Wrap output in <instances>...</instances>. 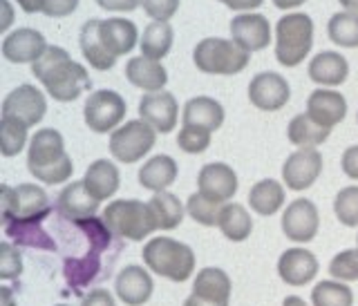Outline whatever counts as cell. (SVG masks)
I'll return each mask as SVG.
<instances>
[{"mask_svg":"<svg viewBox=\"0 0 358 306\" xmlns=\"http://www.w3.org/2000/svg\"><path fill=\"white\" fill-rule=\"evenodd\" d=\"M106 11H134L141 7V0H94Z\"/></svg>","mask_w":358,"mask_h":306,"instance_id":"obj_49","label":"cell"},{"mask_svg":"<svg viewBox=\"0 0 358 306\" xmlns=\"http://www.w3.org/2000/svg\"><path fill=\"white\" fill-rule=\"evenodd\" d=\"M0 3H3V7H5V20H3V25H0V29L7 31L9 25H11V9H9V3H7V0H0Z\"/></svg>","mask_w":358,"mask_h":306,"instance_id":"obj_55","label":"cell"},{"mask_svg":"<svg viewBox=\"0 0 358 306\" xmlns=\"http://www.w3.org/2000/svg\"><path fill=\"white\" fill-rule=\"evenodd\" d=\"M99 203L101 201L90 195L81 179V181H70V184L61 190L59 201H56V210H59V214H63L65 219L81 221V219L96 217Z\"/></svg>","mask_w":358,"mask_h":306,"instance_id":"obj_20","label":"cell"},{"mask_svg":"<svg viewBox=\"0 0 358 306\" xmlns=\"http://www.w3.org/2000/svg\"><path fill=\"white\" fill-rule=\"evenodd\" d=\"M155 282L143 266L130 264L119 270L115 279V293L126 306H143L152 298Z\"/></svg>","mask_w":358,"mask_h":306,"instance_id":"obj_19","label":"cell"},{"mask_svg":"<svg viewBox=\"0 0 358 306\" xmlns=\"http://www.w3.org/2000/svg\"><path fill=\"white\" fill-rule=\"evenodd\" d=\"M179 175V166L173 156L168 154H157L152 159H148L141 170H139V186L155 192H164L171 188Z\"/></svg>","mask_w":358,"mask_h":306,"instance_id":"obj_29","label":"cell"},{"mask_svg":"<svg viewBox=\"0 0 358 306\" xmlns=\"http://www.w3.org/2000/svg\"><path fill=\"white\" fill-rule=\"evenodd\" d=\"M334 212L347 228H356L358 226V186L343 188L334 199Z\"/></svg>","mask_w":358,"mask_h":306,"instance_id":"obj_41","label":"cell"},{"mask_svg":"<svg viewBox=\"0 0 358 306\" xmlns=\"http://www.w3.org/2000/svg\"><path fill=\"white\" fill-rule=\"evenodd\" d=\"M307 115L320 126L334 128L347 117V99L329 87H318L307 99Z\"/></svg>","mask_w":358,"mask_h":306,"instance_id":"obj_21","label":"cell"},{"mask_svg":"<svg viewBox=\"0 0 358 306\" xmlns=\"http://www.w3.org/2000/svg\"><path fill=\"white\" fill-rule=\"evenodd\" d=\"M217 228L229 242H244L249 240V235L253 233V219L251 212L246 210L242 203H224L220 212Z\"/></svg>","mask_w":358,"mask_h":306,"instance_id":"obj_34","label":"cell"},{"mask_svg":"<svg viewBox=\"0 0 358 306\" xmlns=\"http://www.w3.org/2000/svg\"><path fill=\"white\" fill-rule=\"evenodd\" d=\"M31 74L41 81L45 92L59 103L76 101L92 87V78H90L85 65L72 61L67 50L59 45H50L48 52L31 65Z\"/></svg>","mask_w":358,"mask_h":306,"instance_id":"obj_1","label":"cell"},{"mask_svg":"<svg viewBox=\"0 0 358 306\" xmlns=\"http://www.w3.org/2000/svg\"><path fill=\"white\" fill-rule=\"evenodd\" d=\"M56 306H67V304H56Z\"/></svg>","mask_w":358,"mask_h":306,"instance_id":"obj_58","label":"cell"},{"mask_svg":"<svg viewBox=\"0 0 358 306\" xmlns=\"http://www.w3.org/2000/svg\"><path fill=\"white\" fill-rule=\"evenodd\" d=\"M139 119L152 126L157 132L168 134L177 128L179 103L171 92H150L139 101Z\"/></svg>","mask_w":358,"mask_h":306,"instance_id":"obj_15","label":"cell"},{"mask_svg":"<svg viewBox=\"0 0 358 306\" xmlns=\"http://www.w3.org/2000/svg\"><path fill=\"white\" fill-rule=\"evenodd\" d=\"M210 134L208 130H201V128H193V126H184L177 134V145L188 154H199V152H206L208 145H210Z\"/></svg>","mask_w":358,"mask_h":306,"instance_id":"obj_43","label":"cell"},{"mask_svg":"<svg viewBox=\"0 0 358 306\" xmlns=\"http://www.w3.org/2000/svg\"><path fill=\"white\" fill-rule=\"evenodd\" d=\"M48 41L41 31L31 29V27H20L16 31L7 34L3 38V56L5 61L16 63V65H25V63H36L41 56L48 52Z\"/></svg>","mask_w":358,"mask_h":306,"instance_id":"obj_16","label":"cell"},{"mask_svg":"<svg viewBox=\"0 0 358 306\" xmlns=\"http://www.w3.org/2000/svg\"><path fill=\"white\" fill-rule=\"evenodd\" d=\"M313 48V20L307 14H287L275 25V59L285 67H298Z\"/></svg>","mask_w":358,"mask_h":306,"instance_id":"obj_5","label":"cell"},{"mask_svg":"<svg viewBox=\"0 0 358 306\" xmlns=\"http://www.w3.org/2000/svg\"><path fill=\"white\" fill-rule=\"evenodd\" d=\"M0 306H16L14 293H11L9 286H0Z\"/></svg>","mask_w":358,"mask_h":306,"instance_id":"obj_53","label":"cell"},{"mask_svg":"<svg viewBox=\"0 0 358 306\" xmlns=\"http://www.w3.org/2000/svg\"><path fill=\"white\" fill-rule=\"evenodd\" d=\"M291 99V87L287 78L278 72H260L249 83V101L262 112L282 110Z\"/></svg>","mask_w":358,"mask_h":306,"instance_id":"obj_11","label":"cell"},{"mask_svg":"<svg viewBox=\"0 0 358 306\" xmlns=\"http://www.w3.org/2000/svg\"><path fill=\"white\" fill-rule=\"evenodd\" d=\"M329 275L338 282H356L358 279V248H347L329 262Z\"/></svg>","mask_w":358,"mask_h":306,"instance_id":"obj_42","label":"cell"},{"mask_svg":"<svg viewBox=\"0 0 358 306\" xmlns=\"http://www.w3.org/2000/svg\"><path fill=\"white\" fill-rule=\"evenodd\" d=\"M143 264L155 275L166 277L171 282H186L195 273V253L193 248L184 242H177L173 237H152L145 242L143 251Z\"/></svg>","mask_w":358,"mask_h":306,"instance_id":"obj_3","label":"cell"},{"mask_svg":"<svg viewBox=\"0 0 358 306\" xmlns=\"http://www.w3.org/2000/svg\"><path fill=\"white\" fill-rule=\"evenodd\" d=\"M43 219H9L3 221V231L7 240H11L16 246H29L41 248V251H59V246L52 237L43 231Z\"/></svg>","mask_w":358,"mask_h":306,"instance_id":"obj_27","label":"cell"},{"mask_svg":"<svg viewBox=\"0 0 358 306\" xmlns=\"http://www.w3.org/2000/svg\"><path fill=\"white\" fill-rule=\"evenodd\" d=\"M143 11L152 20H164L168 22L179 9V0H141Z\"/></svg>","mask_w":358,"mask_h":306,"instance_id":"obj_45","label":"cell"},{"mask_svg":"<svg viewBox=\"0 0 358 306\" xmlns=\"http://www.w3.org/2000/svg\"><path fill=\"white\" fill-rule=\"evenodd\" d=\"M81 306H117V302L108 289H92L81 300Z\"/></svg>","mask_w":358,"mask_h":306,"instance_id":"obj_47","label":"cell"},{"mask_svg":"<svg viewBox=\"0 0 358 306\" xmlns=\"http://www.w3.org/2000/svg\"><path fill=\"white\" fill-rule=\"evenodd\" d=\"M238 175L229 163H206L197 175V192L215 203H229L238 192Z\"/></svg>","mask_w":358,"mask_h":306,"instance_id":"obj_13","label":"cell"},{"mask_svg":"<svg viewBox=\"0 0 358 306\" xmlns=\"http://www.w3.org/2000/svg\"><path fill=\"white\" fill-rule=\"evenodd\" d=\"M45 112H48L45 94L36 85H29V83H22L16 89H11L3 101V117L16 119L20 123H25L27 128L38 126L45 117Z\"/></svg>","mask_w":358,"mask_h":306,"instance_id":"obj_10","label":"cell"},{"mask_svg":"<svg viewBox=\"0 0 358 306\" xmlns=\"http://www.w3.org/2000/svg\"><path fill=\"white\" fill-rule=\"evenodd\" d=\"M231 38L240 45L244 52H260L268 48L271 43V25H268L266 16L262 14H251V11H244L238 14L231 20Z\"/></svg>","mask_w":358,"mask_h":306,"instance_id":"obj_17","label":"cell"},{"mask_svg":"<svg viewBox=\"0 0 358 306\" xmlns=\"http://www.w3.org/2000/svg\"><path fill=\"white\" fill-rule=\"evenodd\" d=\"M322 175V154L311 148V150H296L294 154L287 156L282 166V181L289 190H307L318 181Z\"/></svg>","mask_w":358,"mask_h":306,"instance_id":"obj_14","label":"cell"},{"mask_svg":"<svg viewBox=\"0 0 358 306\" xmlns=\"http://www.w3.org/2000/svg\"><path fill=\"white\" fill-rule=\"evenodd\" d=\"M338 3L345 7V11H354V14H358V0H338Z\"/></svg>","mask_w":358,"mask_h":306,"instance_id":"obj_57","label":"cell"},{"mask_svg":"<svg viewBox=\"0 0 358 306\" xmlns=\"http://www.w3.org/2000/svg\"><path fill=\"white\" fill-rule=\"evenodd\" d=\"M27 126L16 119L3 117L0 119V154L16 156L27 145Z\"/></svg>","mask_w":358,"mask_h":306,"instance_id":"obj_39","label":"cell"},{"mask_svg":"<svg viewBox=\"0 0 358 306\" xmlns=\"http://www.w3.org/2000/svg\"><path fill=\"white\" fill-rule=\"evenodd\" d=\"M356 242H358V235H356Z\"/></svg>","mask_w":358,"mask_h":306,"instance_id":"obj_59","label":"cell"},{"mask_svg":"<svg viewBox=\"0 0 358 306\" xmlns=\"http://www.w3.org/2000/svg\"><path fill=\"white\" fill-rule=\"evenodd\" d=\"M173 41H175V31L171 22L152 20L150 25L143 29V36L139 41L141 56L152 61H164L173 50Z\"/></svg>","mask_w":358,"mask_h":306,"instance_id":"obj_33","label":"cell"},{"mask_svg":"<svg viewBox=\"0 0 358 306\" xmlns=\"http://www.w3.org/2000/svg\"><path fill=\"white\" fill-rule=\"evenodd\" d=\"M307 74L320 87H338L350 76V63L338 52H320L309 61Z\"/></svg>","mask_w":358,"mask_h":306,"instance_id":"obj_22","label":"cell"},{"mask_svg":"<svg viewBox=\"0 0 358 306\" xmlns=\"http://www.w3.org/2000/svg\"><path fill=\"white\" fill-rule=\"evenodd\" d=\"M305 0H273V5L278 7V9H296V7H300Z\"/></svg>","mask_w":358,"mask_h":306,"instance_id":"obj_54","label":"cell"},{"mask_svg":"<svg viewBox=\"0 0 358 306\" xmlns=\"http://www.w3.org/2000/svg\"><path fill=\"white\" fill-rule=\"evenodd\" d=\"M341 166H343V173L358 181V145H352V148H347L343 152V159H341Z\"/></svg>","mask_w":358,"mask_h":306,"instance_id":"obj_48","label":"cell"},{"mask_svg":"<svg viewBox=\"0 0 358 306\" xmlns=\"http://www.w3.org/2000/svg\"><path fill=\"white\" fill-rule=\"evenodd\" d=\"M222 206L224 203H215V201L206 199L204 195H199V192H193L186 201V212L193 221H197L201 226H208L210 228V226H217Z\"/></svg>","mask_w":358,"mask_h":306,"instance_id":"obj_40","label":"cell"},{"mask_svg":"<svg viewBox=\"0 0 358 306\" xmlns=\"http://www.w3.org/2000/svg\"><path fill=\"white\" fill-rule=\"evenodd\" d=\"M278 275L289 286H305L318 275V259L307 248H287L278 259Z\"/></svg>","mask_w":358,"mask_h":306,"instance_id":"obj_18","label":"cell"},{"mask_svg":"<svg viewBox=\"0 0 358 306\" xmlns=\"http://www.w3.org/2000/svg\"><path fill=\"white\" fill-rule=\"evenodd\" d=\"M157 130L141 119L126 121L110 134V152L119 163H137L152 150Z\"/></svg>","mask_w":358,"mask_h":306,"instance_id":"obj_8","label":"cell"},{"mask_svg":"<svg viewBox=\"0 0 358 306\" xmlns=\"http://www.w3.org/2000/svg\"><path fill=\"white\" fill-rule=\"evenodd\" d=\"M0 206H3V221L9 219H48L54 206L48 192L36 184H20L11 188L3 184L0 188Z\"/></svg>","mask_w":358,"mask_h":306,"instance_id":"obj_7","label":"cell"},{"mask_svg":"<svg viewBox=\"0 0 358 306\" xmlns=\"http://www.w3.org/2000/svg\"><path fill=\"white\" fill-rule=\"evenodd\" d=\"M313 306H354L352 289L338 279H322L311 291Z\"/></svg>","mask_w":358,"mask_h":306,"instance_id":"obj_38","label":"cell"},{"mask_svg":"<svg viewBox=\"0 0 358 306\" xmlns=\"http://www.w3.org/2000/svg\"><path fill=\"white\" fill-rule=\"evenodd\" d=\"M126 78L134 85L143 89L145 94L150 92H164L168 83V72L162 61L145 59V56H134L126 63Z\"/></svg>","mask_w":358,"mask_h":306,"instance_id":"obj_24","label":"cell"},{"mask_svg":"<svg viewBox=\"0 0 358 306\" xmlns=\"http://www.w3.org/2000/svg\"><path fill=\"white\" fill-rule=\"evenodd\" d=\"M217 3L227 5L229 9H235V11H251V9H257L264 0H217Z\"/></svg>","mask_w":358,"mask_h":306,"instance_id":"obj_50","label":"cell"},{"mask_svg":"<svg viewBox=\"0 0 358 306\" xmlns=\"http://www.w3.org/2000/svg\"><path fill=\"white\" fill-rule=\"evenodd\" d=\"M83 184L90 195L99 201L115 197L121 186L119 168L112 161H108V159H96V161L90 163V168L85 170Z\"/></svg>","mask_w":358,"mask_h":306,"instance_id":"obj_28","label":"cell"},{"mask_svg":"<svg viewBox=\"0 0 358 306\" xmlns=\"http://www.w3.org/2000/svg\"><path fill=\"white\" fill-rule=\"evenodd\" d=\"M282 306H309V304L298 296H289V298H285Z\"/></svg>","mask_w":358,"mask_h":306,"instance_id":"obj_56","label":"cell"},{"mask_svg":"<svg viewBox=\"0 0 358 306\" xmlns=\"http://www.w3.org/2000/svg\"><path fill=\"white\" fill-rule=\"evenodd\" d=\"M99 27H101V18L85 20L81 27V34H78V45H81V54L90 63V67H94L99 72H108L115 67L117 59L108 52L103 41H101Z\"/></svg>","mask_w":358,"mask_h":306,"instance_id":"obj_25","label":"cell"},{"mask_svg":"<svg viewBox=\"0 0 358 306\" xmlns=\"http://www.w3.org/2000/svg\"><path fill=\"white\" fill-rule=\"evenodd\" d=\"M101 41L108 48V52L119 59V56H126L130 54L134 48H137L139 38V29L134 25L132 20L126 18H108V20H101Z\"/></svg>","mask_w":358,"mask_h":306,"instance_id":"obj_23","label":"cell"},{"mask_svg":"<svg viewBox=\"0 0 358 306\" xmlns=\"http://www.w3.org/2000/svg\"><path fill=\"white\" fill-rule=\"evenodd\" d=\"M320 214L309 199H294L282 212V233L296 244H307L318 235Z\"/></svg>","mask_w":358,"mask_h":306,"instance_id":"obj_12","label":"cell"},{"mask_svg":"<svg viewBox=\"0 0 358 306\" xmlns=\"http://www.w3.org/2000/svg\"><path fill=\"white\" fill-rule=\"evenodd\" d=\"M327 34L338 48H358V14H354V11H336L327 22Z\"/></svg>","mask_w":358,"mask_h":306,"instance_id":"obj_37","label":"cell"},{"mask_svg":"<svg viewBox=\"0 0 358 306\" xmlns=\"http://www.w3.org/2000/svg\"><path fill=\"white\" fill-rule=\"evenodd\" d=\"M184 306H227V304H217V302H210V300H204L195 296V293H190V296L184 300Z\"/></svg>","mask_w":358,"mask_h":306,"instance_id":"obj_52","label":"cell"},{"mask_svg":"<svg viewBox=\"0 0 358 306\" xmlns=\"http://www.w3.org/2000/svg\"><path fill=\"white\" fill-rule=\"evenodd\" d=\"M231 277L227 275V270L222 268H201L199 273L195 275L193 279V293L204 300H210V302H217V304H227L229 306V300H231Z\"/></svg>","mask_w":358,"mask_h":306,"instance_id":"obj_31","label":"cell"},{"mask_svg":"<svg viewBox=\"0 0 358 306\" xmlns=\"http://www.w3.org/2000/svg\"><path fill=\"white\" fill-rule=\"evenodd\" d=\"M150 212H152V219L157 224V231H175L179 224L184 221V212L186 208L182 206L173 192H155L152 199L148 201Z\"/></svg>","mask_w":358,"mask_h":306,"instance_id":"obj_35","label":"cell"},{"mask_svg":"<svg viewBox=\"0 0 358 306\" xmlns=\"http://www.w3.org/2000/svg\"><path fill=\"white\" fill-rule=\"evenodd\" d=\"M356 121H358V115H356Z\"/></svg>","mask_w":358,"mask_h":306,"instance_id":"obj_60","label":"cell"},{"mask_svg":"<svg viewBox=\"0 0 358 306\" xmlns=\"http://www.w3.org/2000/svg\"><path fill=\"white\" fill-rule=\"evenodd\" d=\"M182 123L184 126L208 130V132H217L224 123V108L220 101L210 96H193V99H188L184 105Z\"/></svg>","mask_w":358,"mask_h":306,"instance_id":"obj_26","label":"cell"},{"mask_svg":"<svg viewBox=\"0 0 358 306\" xmlns=\"http://www.w3.org/2000/svg\"><path fill=\"white\" fill-rule=\"evenodd\" d=\"M25 14H43V0H16Z\"/></svg>","mask_w":358,"mask_h":306,"instance_id":"obj_51","label":"cell"},{"mask_svg":"<svg viewBox=\"0 0 358 306\" xmlns=\"http://www.w3.org/2000/svg\"><path fill=\"white\" fill-rule=\"evenodd\" d=\"M101 253L99 248H90V253L85 257H74V259H65V268H63V275L67 279L74 291H81L85 289L90 282H92L99 270H101Z\"/></svg>","mask_w":358,"mask_h":306,"instance_id":"obj_36","label":"cell"},{"mask_svg":"<svg viewBox=\"0 0 358 306\" xmlns=\"http://www.w3.org/2000/svg\"><path fill=\"white\" fill-rule=\"evenodd\" d=\"M101 219L106 221L112 235L123 237V240H130V242H143L145 237L157 231L150 206L139 199L110 201L106 210L101 212Z\"/></svg>","mask_w":358,"mask_h":306,"instance_id":"obj_4","label":"cell"},{"mask_svg":"<svg viewBox=\"0 0 358 306\" xmlns=\"http://www.w3.org/2000/svg\"><path fill=\"white\" fill-rule=\"evenodd\" d=\"M251 61V54L244 52L235 41L227 38H201L193 50V63L199 72L215 76L240 74Z\"/></svg>","mask_w":358,"mask_h":306,"instance_id":"obj_6","label":"cell"},{"mask_svg":"<svg viewBox=\"0 0 358 306\" xmlns=\"http://www.w3.org/2000/svg\"><path fill=\"white\" fill-rule=\"evenodd\" d=\"M78 0H43V14L48 18H65L74 14Z\"/></svg>","mask_w":358,"mask_h":306,"instance_id":"obj_46","label":"cell"},{"mask_svg":"<svg viewBox=\"0 0 358 306\" xmlns=\"http://www.w3.org/2000/svg\"><path fill=\"white\" fill-rule=\"evenodd\" d=\"M249 206L260 217H271L285 206V186L275 179H262L249 190Z\"/></svg>","mask_w":358,"mask_h":306,"instance_id":"obj_32","label":"cell"},{"mask_svg":"<svg viewBox=\"0 0 358 306\" xmlns=\"http://www.w3.org/2000/svg\"><path fill=\"white\" fill-rule=\"evenodd\" d=\"M126 99H123L115 89H96L87 96L85 105H83V121L85 126L96 132V134H106V132H115L121 121L126 119Z\"/></svg>","mask_w":358,"mask_h":306,"instance_id":"obj_9","label":"cell"},{"mask_svg":"<svg viewBox=\"0 0 358 306\" xmlns=\"http://www.w3.org/2000/svg\"><path fill=\"white\" fill-rule=\"evenodd\" d=\"M329 134H331V128L320 126V123L313 121L307 112L296 115L287 128V139L291 141V145H296L298 150L318 148V145H322L329 139Z\"/></svg>","mask_w":358,"mask_h":306,"instance_id":"obj_30","label":"cell"},{"mask_svg":"<svg viewBox=\"0 0 358 306\" xmlns=\"http://www.w3.org/2000/svg\"><path fill=\"white\" fill-rule=\"evenodd\" d=\"M27 170L34 179L48 186L70 181L74 163L72 156L65 150V139L59 130H36L27 145Z\"/></svg>","mask_w":358,"mask_h":306,"instance_id":"obj_2","label":"cell"},{"mask_svg":"<svg viewBox=\"0 0 358 306\" xmlns=\"http://www.w3.org/2000/svg\"><path fill=\"white\" fill-rule=\"evenodd\" d=\"M22 273V255L18 251V246L11 242L0 244V277L5 282L16 279Z\"/></svg>","mask_w":358,"mask_h":306,"instance_id":"obj_44","label":"cell"}]
</instances>
